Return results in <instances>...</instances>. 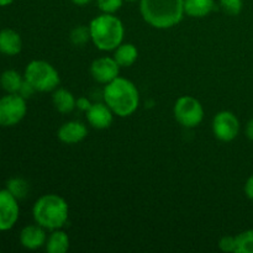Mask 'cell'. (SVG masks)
I'll return each instance as SVG.
<instances>
[{"label":"cell","instance_id":"obj_1","mask_svg":"<svg viewBox=\"0 0 253 253\" xmlns=\"http://www.w3.org/2000/svg\"><path fill=\"white\" fill-rule=\"evenodd\" d=\"M103 95L106 105L121 118L132 115L140 103V95L135 84L120 77L106 84Z\"/></svg>","mask_w":253,"mask_h":253},{"label":"cell","instance_id":"obj_2","mask_svg":"<svg viewBox=\"0 0 253 253\" xmlns=\"http://www.w3.org/2000/svg\"><path fill=\"white\" fill-rule=\"evenodd\" d=\"M141 15L156 29H169L184 15V0H141Z\"/></svg>","mask_w":253,"mask_h":253},{"label":"cell","instance_id":"obj_3","mask_svg":"<svg viewBox=\"0 0 253 253\" xmlns=\"http://www.w3.org/2000/svg\"><path fill=\"white\" fill-rule=\"evenodd\" d=\"M68 204L56 194H46L34 205L32 214L36 224L43 229H61L68 220Z\"/></svg>","mask_w":253,"mask_h":253},{"label":"cell","instance_id":"obj_4","mask_svg":"<svg viewBox=\"0 0 253 253\" xmlns=\"http://www.w3.org/2000/svg\"><path fill=\"white\" fill-rule=\"evenodd\" d=\"M90 36L93 43L101 51H111L118 48L124 39V25L120 19L113 14L99 15L91 20Z\"/></svg>","mask_w":253,"mask_h":253},{"label":"cell","instance_id":"obj_5","mask_svg":"<svg viewBox=\"0 0 253 253\" xmlns=\"http://www.w3.org/2000/svg\"><path fill=\"white\" fill-rule=\"evenodd\" d=\"M25 81L36 91H51L59 84V74L52 64L46 61H32L25 68Z\"/></svg>","mask_w":253,"mask_h":253},{"label":"cell","instance_id":"obj_6","mask_svg":"<svg viewBox=\"0 0 253 253\" xmlns=\"http://www.w3.org/2000/svg\"><path fill=\"white\" fill-rule=\"evenodd\" d=\"M173 113H174L175 120L180 125L189 128L198 126L204 119V109L200 101L188 95L180 96L175 101Z\"/></svg>","mask_w":253,"mask_h":253},{"label":"cell","instance_id":"obj_7","mask_svg":"<svg viewBox=\"0 0 253 253\" xmlns=\"http://www.w3.org/2000/svg\"><path fill=\"white\" fill-rule=\"evenodd\" d=\"M27 111L26 99L20 94H7L0 98V126L11 127L25 118Z\"/></svg>","mask_w":253,"mask_h":253},{"label":"cell","instance_id":"obj_8","mask_svg":"<svg viewBox=\"0 0 253 253\" xmlns=\"http://www.w3.org/2000/svg\"><path fill=\"white\" fill-rule=\"evenodd\" d=\"M240 123L231 111H220L212 120V132L215 137L224 142L235 140L239 135Z\"/></svg>","mask_w":253,"mask_h":253},{"label":"cell","instance_id":"obj_9","mask_svg":"<svg viewBox=\"0 0 253 253\" xmlns=\"http://www.w3.org/2000/svg\"><path fill=\"white\" fill-rule=\"evenodd\" d=\"M17 199L7 189H0V231H9L19 220Z\"/></svg>","mask_w":253,"mask_h":253},{"label":"cell","instance_id":"obj_10","mask_svg":"<svg viewBox=\"0 0 253 253\" xmlns=\"http://www.w3.org/2000/svg\"><path fill=\"white\" fill-rule=\"evenodd\" d=\"M90 72L93 78L96 82L103 84H108L116 79L120 73V66L118 62L110 57H101V58L95 59L91 63Z\"/></svg>","mask_w":253,"mask_h":253},{"label":"cell","instance_id":"obj_11","mask_svg":"<svg viewBox=\"0 0 253 253\" xmlns=\"http://www.w3.org/2000/svg\"><path fill=\"white\" fill-rule=\"evenodd\" d=\"M86 119L94 128L104 130L113 123V111L106 104H91L90 109L86 111Z\"/></svg>","mask_w":253,"mask_h":253},{"label":"cell","instance_id":"obj_12","mask_svg":"<svg viewBox=\"0 0 253 253\" xmlns=\"http://www.w3.org/2000/svg\"><path fill=\"white\" fill-rule=\"evenodd\" d=\"M47 241L46 232L42 226L29 225L20 232V244L27 250H37L43 246Z\"/></svg>","mask_w":253,"mask_h":253},{"label":"cell","instance_id":"obj_13","mask_svg":"<svg viewBox=\"0 0 253 253\" xmlns=\"http://www.w3.org/2000/svg\"><path fill=\"white\" fill-rule=\"evenodd\" d=\"M86 135H88V130L85 125L78 121H69V123L63 124L57 132L59 140L67 145L81 142L86 137Z\"/></svg>","mask_w":253,"mask_h":253},{"label":"cell","instance_id":"obj_14","mask_svg":"<svg viewBox=\"0 0 253 253\" xmlns=\"http://www.w3.org/2000/svg\"><path fill=\"white\" fill-rule=\"evenodd\" d=\"M21 49V36L15 30L4 29L0 31V53L5 56H16Z\"/></svg>","mask_w":253,"mask_h":253},{"label":"cell","instance_id":"obj_15","mask_svg":"<svg viewBox=\"0 0 253 253\" xmlns=\"http://www.w3.org/2000/svg\"><path fill=\"white\" fill-rule=\"evenodd\" d=\"M214 7V0H184V12L190 17L207 16Z\"/></svg>","mask_w":253,"mask_h":253},{"label":"cell","instance_id":"obj_16","mask_svg":"<svg viewBox=\"0 0 253 253\" xmlns=\"http://www.w3.org/2000/svg\"><path fill=\"white\" fill-rule=\"evenodd\" d=\"M138 57V51L132 43H121L115 48L114 59L120 67H130L136 62Z\"/></svg>","mask_w":253,"mask_h":253},{"label":"cell","instance_id":"obj_17","mask_svg":"<svg viewBox=\"0 0 253 253\" xmlns=\"http://www.w3.org/2000/svg\"><path fill=\"white\" fill-rule=\"evenodd\" d=\"M52 101L53 105L59 113L62 114H68L73 111L76 108V99H74L73 94L68 91L67 89H58L53 93L52 96Z\"/></svg>","mask_w":253,"mask_h":253},{"label":"cell","instance_id":"obj_18","mask_svg":"<svg viewBox=\"0 0 253 253\" xmlns=\"http://www.w3.org/2000/svg\"><path fill=\"white\" fill-rule=\"evenodd\" d=\"M69 249V239L66 232L59 229L53 230L46 241V250L48 253H66Z\"/></svg>","mask_w":253,"mask_h":253},{"label":"cell","instance_id":"obj_19","mask_svg":"<svg viewBox=\"0 0 253 253\" xmlns=\"http://www.w3.org/2000/svg\"><path fill=\"white\" fill-rule=\"evenodd\" d=\"M22 82H24V78L21 77V74L14 69H7V71L2 72L0 76V85L7 94L19 93Z\"/></svg>","mask_w":253,"mask_h":253},{"label":"cell","instance_id":"obj_20","mask_svg":"<svg viewBox=\"0 0 253 253\" xmlns=\"http://www.w3.org/2000/svg\"><path fill=\"white\" fill-rule=\"evenodd\" d=\"M6 189L16 198L17 200L24 199L29 194V183L22 178H11L7 180L6 183Z\"/></svg>","mask_w":253,"mask_h":253},{"label":"cell","instance_id":"obj_21","mask_svg":"<svg viewBox=\"0 0 253 253\" xmlns=\"http://www.w3.org/2000/svg\"><path fill=\"white\" fill-rule=\"evenodd\" d=\"M237 253H253V230L241 232L236 236Z\"/></svg>","mask_w":253,"mask_h":253},{"label":"cell","instance_id":"obj_22","mask_svg":"<svg viewBox=\"0 0 253 253\" xmlns=\"http://www.w3.org/2000/svg\"><path fill=\"white\" fill-rule=\"evenodd\" d=\"M91 40L90 36V29L86 26H77L72 30L71 32V41L74 46L82 47L86 43V42Z\"/></svg>","mask_w":253,"mask_h":253},{"label":"cell","instance_id":"obj_23","mask_svg":"<svg viewBox=\"0 0 253 253\" xmlns=\"http://www.w3.org/2000/svg\"><path fill=\"white\" fill-rule=\"evenodd\" d=\"M220 6L226 14L236 16L242 11L244 0H220Z\"/></svg>","mask_w":253,"mask_h":253},{"label":"cell","instance_id":"obj_24","mask_svg":"<svg viewBox=\"0 0 253 253\" xmlns=\"http://www.w3.org/2000/svg\"><path fill=\"white\" fill-rule=\"evenodd\" d=\"M124 0H98V6L105 14H114L123 6Z\"/></svg>","mask_w":253,"mask_h":253},{"label":"cell","instance_id":"obj_25","mask_svg":"<svg viewBox=\"0 0 253 253\" xmlns=\"http://www.w3.org/2000/svg\"><path fill=\"white\" fill-rule=\"evenodd\" d=\"M219 247L224 252H236V237L224 236L219 241Z\"/></svg>","mask_w":253,"mask_h":253},{"label":"cell","instance_id":"obj_26","mask_svg":"<svg viewBox=\"0 0 253 253\" xmlns=\"http://www.w3.org/2000/svg\"><path fill=\"white\" fill-rule=\"evenodd\" d=\"M35 91H36V90H35L34 86H32L31 84L29 83V82L25 81V78H24V82H22L21 88H20L19 93H17V94H20V95H21L22 98L27 99V98H30V96H31L32 94L35 93Z\"/></svg>","mask_w":253,"mask_h":253},{"label":"cell","instance_id":"obj_27","mask_svg":"<svg viewBox=\"0 0 253 253\" xmlns=\"http://www.w3.org/2000/svg\"><path fill=\"white\" fill-rule=\"evenodd\" d=\"M76 106L82 111H88L90 109L91 104L90 101L88 100V98L85 96H82V98H78V100L76 101Z\"/></svg>","mask_w":253,"mask_h":253},{"label":"cell","instance_id":"obj_28","mask_svg":"<svg viewBox=\"0 0 253 253\" xmlns=\"http://www.w3.org/2000/svg\"><path fill=\"white\" fill-rule=\"evenodd\" d=\"M245 193H246V195L250 199L253 200V175L247 179L246 185H245Z\"/></svg>","mask_w":253,"mask_h":253},{"label":"cell","instance_id":"obj_29","mask_svg":"<svg viewBox=\"0 0 253 253\" xmlns=\"http://www.w3.org/2000/svg\"><path fill=\"white\" fill-rule=\"evenodd\" d=\"M246 135H247V137L250 138V140L253 141V119H251V120L249 121V124H247Z\"/></svg>","mask_w":253,"mask_h":253},{"label":"cell","instance_id":"obj_30","mask_svg":"<svg viewBox=\"0 0 253 253\" xmlns=\"http://www.w3.org/2000/svg\"><path fill=\"white\" fill-rule=\"evenodd\" d=\"M76 5H86L88 2H90L91 0H72Z\"/></svg>","mask_w":253,"mask_h":253},{"label":"cell","instance_id":"obj_31","mask_svg":"<svg viewBox=\"0 0 253 253\" xmlns=\"http://www.w3.org/2000/svg\"><path fill=\"white\" fill-rule=\"evenodd\" d=\"M14 0H0V6H7V5L12 4Z\"/></svg>","mask_w":253,"mask_h":253},{"label":"cell","instance_id":"obj_32","mask_svg":"<svg viewBox=\"0 0 253 253\" xmlns=\"http://www.w3.org/2000/svg\"><path fill=\"white\" fill-rule=\"evenodd\" d=\"M126 1H131V2H132V1H136V0H126Z\"/></svg>","mask_w":253,"mask_h":253}]
</instances>
